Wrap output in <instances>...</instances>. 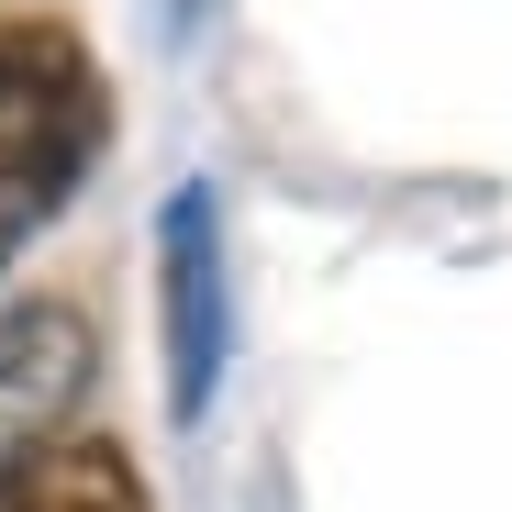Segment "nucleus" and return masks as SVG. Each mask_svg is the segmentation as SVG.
Masks as SVG:
<instances>
[{"label": "nucleus", "mask_w": 512, "mask_h": 512, "mask_svg": "<svg viewBox=\"0 0 512 512\" xmlns=\"http://www.w3.org/2000/svg\"><path fill=\"white\" fill-rule=\"evenodd\" d=\"M101 145H112L101 56L56 12H12L0 23V279H12V256L90 190Z\"/></svg>", "instance_id": "f257e3e1"}, {"label": "nucleus", "mask_w": 512, "mask_h": 512, "mask_svg": "<svg viewBox=\"0 0 512 512\" xmlns=\"http://www.w3.org/2000/svg\"><path fill=\"white\" fill-rule=\"evenodd\" d=\"M156 346H167V423H201L234 368V279H223V190L179 179L156 212Z\"/></svg>", "instance_id": "f03ea898"}, {"label": "nucleus", "mask_w": 512, "mask_h": 512, "mask_svg": "<svg viewBox=\"0 0 512 512\" xmlns=\"http://www.w3.org/2000/svg\"><path fill=\"white\" fill-rule=\"evenodd\" d=\"M90 379H101V334H90L78 301L34 290V301L0 312V490H12L67 423H78Z\"/></svg>", "instance_id": "7ed1b4c3"}, {"label": "nucleus", "mask_w": 512, "mask_h": 512, "mask_svg": "<svg viewBox=\"0 0 512 512\" xmlns=\"http://www.w3.org/2000/svg\"><path fill=\"white\" fill-rule=\"evenodd\" d=\"M0 512H156V501H145V479H134V457L112 435H56L0 490Z\"/></svg>", "instance_id": "20e7f679"}]
</instances>
